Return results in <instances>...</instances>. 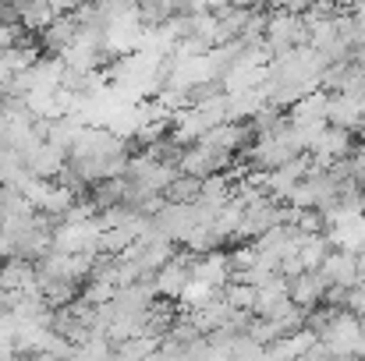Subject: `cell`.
Here are the masks:
<instances>
[{
	"label": "cell",
	"mask_w": 365,
	"mask_h": 361,
	"mask_svg": "<svg viewBox=\"0 0 365 361\" xmlns=\"http://www.w3.org/2000/svg\"><path fill=\"white\" fill-rule=\"evenodd\" d=\"M337 4H344V7H351V4H362V0H337Z\"/></svg>",
	"instance_id": "1"
}]
</instances>
